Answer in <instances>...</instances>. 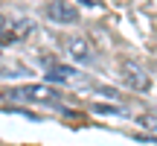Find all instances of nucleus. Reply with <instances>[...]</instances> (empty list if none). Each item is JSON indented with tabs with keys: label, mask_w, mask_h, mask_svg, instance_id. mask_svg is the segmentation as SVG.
<instances>
[{
	"label": "nucleus",
	"mask_w": 157,
	"mask_h": 146,
	"mask_svg": "<svg viewBox=\"0 0 157 146\" xmlns=\"http://www.w3.org/2000/svg\"><path fill=\"white\" fill-rule=\"evenodd\" d=\"M12 99H29V102H56L58 99V91L56 85L44 82V85H23V88L9 91Z\"/></svg>",
	"instance_id": "nucleus-1"
},
{
	"label": "nucleus",
	"mask_w": 157,
	"mask_h": 146,
	"mask_svg": "<svg viewBox=\"0 0 157 146\" xmlns=\"http://www.w3.org/2000/svg\"><path fill=\"white\" fill-rule=\"evenodd\" d=\"M119 76H122V82L128 85V88H134V91H148L151 88V76H148L137 62H128V59L119 62Z\"/></svg>",
	"instance_id": "nucleus-2"
},
{
	"label": "nucleus",
	"mask_w": 157,
	"mask_h": 146,
	"mask_svg": "<svg viewBox=\"0 0 157 146\" xmlns=\"http://www.w3.org/2000/svg\"><path fill=\"white\" fill-rule=\"evenodd\" d=\"M47 18L56 23H76L78 21V9L67 0H50L47 3Z\"/></svg>",
	"instance_id": "nucleus-3"
},
{
	"label": "nucleus",
	"mask_w": 157,
	"mask_h": 146,
	"mask_svg": "<svg viewBox=\"0 0 157 146\" xmlns=\"http://www.w3.org/2000/svg\"><path fill=\"white\" fill-rule=\"evenodd\" d=\"M67 53L76 59V62H90L93 59V50H90V41L84 38V35H73V38H67Z\"/></svg>",
	"instance_id": "nucleus-4"
},
{
	"label": "nucleus",
	"mask_w": 157,
	"mask_h": 146,
	"mask_svg": "<svg viewBox=\"0 0 157 146\" xmlns=\"http://www.w3.org/2000/svg\"><path fill=\"white\" fill-rule=\"evenodd\" d=\"M35 29V23L32 21H15V23H9V29H6L3 35H0V44H12V41H21V38H26L29 32Z\"/></svg>",
	"instance_id": "nucleus-5"
},
{
	"label": "nucleus",
	"mask_w": 157,
	"mask_h": 146,
	"mask_svg": "<svg viewBox=\"0 0 157 146\" xmlns=\"http://www.w3.org/2000/svg\"><path fill=\"white\" fill-rule=\"evenodd\" d=\"M73 79H82V73L73 70V67H61V64H52L47 70V82L56 85V82H73Z\"/></svg>",
	"instance_id": "nucleus-6"
},
{
	"label": "nucleus",
	"mask_w": 157,
	"mask_h": 146,
	"mask_svg": "<svg viewBox=\"0 0 157 146\" xmlns=\"http://www.w3.org/2000/svg\"><path fill=\"white\" fill-rule=\"evenodd\" d=\"M140 123L146 126V129H151V132H157V114H143V117H140Z\"/></svg>",
	"instance_id": "nucleus-7"
},
{
	"label": "nucleus",
	"mask_w": 157,
	"mask_h": 146,
	"mask_svg": "<svg viewBox=\"0 0 157 146\" xmlns=\"http://www.w3.org/2000/svg\"><path fill=\"white\" fill-rule=\"evenodd\" d=\"M9 23H12V21H9V18H6V15H0V35H3V32H6V29H9Z\"/></svg>",
	"instance_id": "nucleus-8"
},
{
	"label": "nucleus",
	"mask_w": 157,
	"mask_h": 146,
	"mask_svg": "<svg viewBox=\"0 0 157 146\" xmlns=\"http://www.w3.org/2000/svg\"><path fill=\"white\" fill-rule=\"evenodd\" d=\"M78 3H84V6H99L102 0H78Z\"/></svg>",
	"instance_id": "nucleus-9"
}]
</instances>
